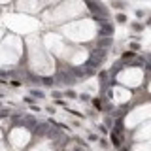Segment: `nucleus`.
<instances>
[{"instance_id": "1", "label": "nucleus", "mask_w": 151, "mask_h": 151, "mask_svg": "<svg viewBox=\"0 0 151 151\" xmlns=\"http://www.w3.org/2000/svg\"><path fill=\"white\" fill-rule=\"evenodd\" d=\"M85 4H87L91 15H94V19H96V21H100V19H104V17L108 19V9H106V6H104V4L98 2V0H85Z\"/></svg>"}, {"instance_id": "2", "label": "nucleus", "mask_w": 151, "mask_h": 151, "mask_svg": "<svg viewBox=\"0 0 151 151\" xmlns=\"http://www.w3.org/2000/svg\"><path fill=\"white\" fill-rule=\"evenodd\" d=\"M106 59V51L104 49H93L91 51V57H89V60H87V68H91V70H94V68H98V66L102 64V60Z\"/></svg>"}, {"instance_id": "3", "label": "nucleus", "mask_w": 151, "mask_h": 151, "mask_svg": "<svg viewBox=\"0 0 151 151\" xmlns=\"http://www.w3.org/2000/svg\"><path fill=\"white\" fill-rule=\"evenodd\" d=\"M113 34V25L110 21L100 19V36H111Z\"/></svg>"}, {"instance_id": "4", "label": "nucleus", "mask_w": 151, "mask_h": 151, "mask_svg": "<svg viewBox=\"0 0 151 151\" xmlns=\"http://www.w3.org/2000/svg\"><path fill=\"white\" fill-rule=\"evenodd\" d=\"M17 125H23V127H27V129H34L38 125V121L34 117H23V121H17Z\"/></svg>"}, {"instance_id": "5", "label": "nucleus", "mask_w": 151, "mask_h": 151, "mask_svg": "<svg viewBox=\"0 0 151 151\" xmlns=\"http://www.w3.org/2000/svg\"><path fill=\"white\" fill-rule=\"evenodd\" d=\"M111 45V36H102L100 42H98V49H104L108 51V47Z\"/></svg>"}, {"instance_id": "6", "label": "nucleus", "mask_w": 151, "mask_h": 151, "mask_svg": "<svg viewBox=\"0 0 151 151\" xmlns=\"http://www.w3.org/2000/svg\"><path fill=\"white\" fill-rule=\"evenodd\" d=\"M142 28H144V27H142V25H140V23H132V30H136V32H140V30H142Z\"/></svg>"}, {"instance_id": "7", "label": "nucleus", "mask_w": 151, "mask_h": 151, "mask_svg": "<svg viewBox=\"0 0 151 151\" xmlns=\"http://www.w3.org/2000/svg\"><path fill=\"white\" fill-rule=\"evenodd\" d=\"M30 94H34L36 98H42V96H44V94H42L40 91H36V89H32V91H30Z\"/></svg>"}, {"instance_id": "8", "label": "nucleus", "mask_w": 151, "mask_h": 151, "mask_svg": "<svg viewBox=\"0 0 151 151\" xmlns=\"http://www.w3.org/2000/svg\"><path fill=\"white\" fill-rule=\"evenodd\" d=\"M117 21H119V23H125V21H127V17L123 15V13H119V15H117Z\"/></svg>"}, {"instance_id": "9", "label": "nucleus", "mask_w": 151, "mask_h": 151, "mask_svg": "<svg viewBox=\"0 0 151 151\" xmlns=\"http://www.w3.org/2000/svg\"><path fill=\"white\" fill-rule=\"evenodd\" d=\"M42 81H44L45 85H51V83H53V79H51V78H44V79H42Z\"/></svg>"}, {"instance_id": "10", "label": "nucleus", "mask_w": 151, "mask_h": 151, "mask_svg": "<svg viewBox=\"0 0 151 151\" xmlns=\"http://www.w3.org/2000/svg\"><path fill=\"white\" fill-rule=\"evenodd\" d=\"M113 6H115V8H123L125 4H123V2H113Z\"/></svg>"}, {"instance_id": "11", "label": "nucleus", "mask_w": 151, "mask_h": 151, "mask_svg": "<svg viewBox=\"0 0 151 151\" xmlns=\"http://www.w3.org/2000/svg\"><path fill=\"white\" fill-rule=\"evenodd\" d=\"M147 60H149V63H151V53H149V55H147Z\"/></svg>"}]
</instances>
